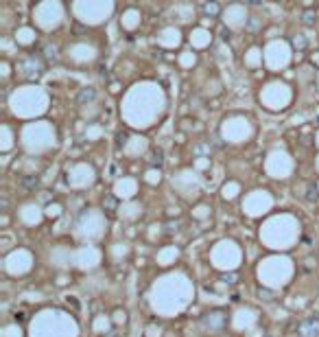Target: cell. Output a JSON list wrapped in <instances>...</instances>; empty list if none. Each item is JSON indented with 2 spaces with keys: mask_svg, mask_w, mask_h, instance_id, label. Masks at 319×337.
Returning <instances> with one entry per match:
<instances>
[{
  "mask_svg": "<svg viewBox=\"0 0 319 337\" xmlns=\"http://www.w3.org/2000/svg\"><path fill=\"white\" fill-rule=\"evenodd\" d=\"M210 31L205 29H192L190 33V44L195 46V49H205V46H210Z\"/></svg>",
  "mask_w": 319,
  "mask_h": 337,
  "instance_id": "4fadbf2b",
  "label": "cell"
},
{
  "mask_svg": "<svg viewBox=\"0 0 319 337\" xmlns=\"http://www.w3.org/2000/svg\"><path fill=\"white\" fill-rule=\"evenodd\" d=\"M223 138L230 142H243L251 136V125L245 116H232L221 125Z\"/></svg>",
  "mask_w": 319,
  "mask_h": 337,
  "instance_id": "52a82bcc",
  "label": "cell"
},
{
  "mask_svg": "<svg viewBox=\"0 0 319 337\" xmlns=\"http://www.w3.org/2000/svg\"><path fill=\"white\" fill-rule=\"evenodd\" d=\"M179 64H182V68H192V66L197 64V57L192 55V53H182V57H179Z\"/></svg>",
  "mask_w": 319,
  "mask_h": 337,
  "instance_id": "e0dca14e",
  "label": "cell"
},
{
  "mask_svg": "<svg viewBox=\"0 0 319 337\" xmlns=\"http://www.w3.org/2000/svg\"><path fill=\"white\" fill-rule=\"evenodd\" d=\"M16 39L20 44H31V42H35V31L29 29V26H22V29L16 33Z\"/></svg>",
  "mask_w": 319,
  "mask_h": 337,
  "instance_id": "2e32d148",
  "label": "cell"
},
{
  "mask_svg": "<svg viewBox=\"0 0 319 337\" xmlns=\"http://www.w3.org/2000/svg\"><path fill=\"white\" fill-rule=\"evenodd\" d=\"M68 57L72 59V62H77V64H88V62H92V59L96 57V51H94V46H92V44H75L68 51Z\"/></svg>",
  "mask_w": 319,
  "mask_h": 337,
  "instance_id": "30bf717a",
  "label": "cell"
},
{
  "mask_svg": "<svg viewBox=\"0 0 319 337\" xmlns=\"http://www.w3.org/2000/svg\"><path fill=\"white\" fill-rule=\"evenodd\" d=\"M136 90L142 97V101H138L134 92H129L127 101H125V118H127V123L136 125V127H147V125H151V118L147 116L149 105L164 110V94L157 85H151V83L136 85Z\"/></svg>",
  "mask_w": 319,
  "mask_h": 337,
  "instance_id": "6da1fadb",
  "label": "cell"
},
{
  "mask_svg": "<svg viewBox=\"0 0 319 337\" xmlns=\"http://www.w3.org/2000/svg\"><path fill=\"white\" fill-rule=\"evenodd\" d=\"M291 59V49L287 42H280V39H276V42H271L267 49H264V62L271 70H282L284 66L289 64Z\"/></svg>",
  "mask_w": 319,
  "mask_h": 337,
  "instance_id": "ba28073f",
  "label": "cell"
},
{
  "mask_svg": "<svg viewBox=\"0 0 319 337\" xmlns=\"http://www.w3.org/2000/svg\"><path fill=\"white\" fill-rule=\"evenodd\" d=\"M114 0H77L75 5V13L77 18H81L83 22H103L110 18Z\"/></svg>",
  "mask_w": 319,
  "mask_h": 337,
  "instance_id": "277c9868",
  "label": "cell"
},
{
  "mask_svg": "<svg viewBox=\"0 0 319 337\" xmlns=\"http://www.w3.org/2000/svg\"><path fill=\"white\" fill-rule=\"evenodd\" d=\"M245 64L249 66V68H256V66L262 64V49H258V46H251V49L245 53Z\"/></svg>",
  "mask_w": 319,
  "mask_h": 337,
  "instance_id": "9a60e30c",
  "label": "cell"
},
{
  "mask_svg": "<svg viewBox=\"0 0 319 337\" xmlns=\"http://www.w3.org/2000/svg\"><path fill=\"white\" fill-rule=\"evenodd\" d=\"M317 142H319V136H317Z\"/></svg>",
  "mask_w": 319,
  "mask_h": 337,
  "instance_id": "44dd1931",
  "label": "cell"
},
{
  "mask_svg": "<svg viewBox=\"0 0 319 337\" xmlns=\"http://www.w3.org/2000/svg\"><path fill=\"white\" fill-rule=\"evenodd\" d=\"M157 42L164 46V49H175V46L182 42V33H179L175 26H166V29L157 35Z\"/></svg>",
  "mask_w": 319,
  "mask_h": 337,
  "instance_id": "8fae6325",
  "label": "cell"
},
{
  "mask_svg": "<svg viewBox=\"0 0 319 337\" xmlns=\"http://www.w3.org/2000/svg\"><path fill=\"white\" fill-rule=\"evenodd\" d=\"M62 18H64V11H62V5H59L57 0H46V3H42L37 9H33V20H35L44 31L55 29V26L62 22Z\"/></svg>",
  "mask_w": 319,
  "mask_h": 337,
  "instance_id": "8992f818",
  "label": "cell"
},
{
  "mask_svg": "<svg viewBox=\"0 0 319 337\" xmlns=\"http://www.w3.org/2000/svg\"><path fill=\"white\" fill-rule=\"evenodd\" d=\"M260 103L269 110H282L291 103V88L282 81H271L260 90Z\"/></svg>",
  "mask_w": 319,
  "mask_h": 337,
  "instance_id": "5b68a950",
  "label": "cell"
},
{
  "mask_svg": "<svg viewBox=\"0 0 319 337\" xmlns=\"http://www.w3.org/2000/svg\"><path fill=\"white\" fill-rule=\"evenodd\" d=\"M101 134H103V129L98 127V125H92V127H88V131H85V138H88V140H98Z\"/></svg>",
  "mask_w": 319,
  "mask_h": 337,
  "instance_id": "ac0fdd59",
  "label": "cell"
},
{
  "mask_svg": "<svg viewBox=\"0 0 319 337\" xmlns=\"http://www.w3.org/2000/svg\"><path fill=\"white\" fill-rule=\"evenodd\" d=\"M147 147H149L147 138L136 134V136H131V138H129V142H127V145H125V154H127V156H142Z\"/></svg>",
  "mask_w": 319,
  "mask_h": 337,
  "instance_id": "7c38bea8",
  "label": "cell"
},
{
  "mask_svg": "<svg viewBox=\"0 0 319 337\" xmlns=\"http://www.w3.org/2000/svg\"><path fill=\"white\" fill-rule=\"evenodd\" d=\"M11 140H13V138H11V131H9V127L5 125V127H3V149H5V151L11 147Z\"/></svg>",
  "mask_w": 319,
  "mask_h": 337,
  "instance_id": "d6986e66",
  "label": "cell"
},
{
  "mask_svg": "<svg viewBox=\"0 0 319 337\" xmlns=\"http://www.w3.org/2000/svg\"><path fill=\"white\" fill-rule=\"evenodd\" d=\"M11 108L16 114H22V118H31L46 110V94L37 88H22L13 94Z\"/></svg>",
  "mask_w": 319,
  "mask_h": 337,
  "instance_id": "7a4b0ae2",
  "label": "cell"
},
{
  "mask_svg": "<svg viewBox=\"0 0 319 337\" xmlns=\"http://www.w3.org/2000/svg\"><path fill=\"white\" fill-rule=\"evenodd\" d=\"M223 22L230 26V29L238 31L241 26L247 24V9L243 5H230L223 13Z\"/></svg>",
  "mask_w": 319,
  "mask_h": 337,
  "instance_id": "9c48e42d",
  "label": "cell"
},
{
  "mask_svg": "<svg viewBox=\"0 0 319 337\" xmlns=\"http://www.w3.org/2000/svg\"><path fill=\"white\" fill-rule=\"evenodd\" d=\"M121 24H123L127 31H134L136 26L140 24V11H136V9H129L127 13H123V20H121Z\"/></svg>",
  "mask_w": 319,
  "mask_h": 337,
  "instance_id": "5bb4252c",
  "label": "cell"
},
{
  "mask_svg": "<svg viewBox=\"0 0 319 337\" xmlns=\"http://www.w3.org/2000/svg\"><path fill=\"white\" fill-rule=\"evenodd\" d=\"M22 145L26 149H35V154H42L46 147H55V127L46 123H33L22 131Z\"/></svg>",
  "mask_w": 319,
  "mask_h": 337,
  "instance_id": "3957f363",
  "label": "cell"
},
{
  "mask_svg": "<svg viewBox=\"0 0 319 337\" xmlns=\"http://www.w3.org/2000/svg\"><path fill=\"white\" fill-rule=\"evenodd\" d=\"M205 9H208V13H217V5L212 3V5H208V7H205Z\"/></svg>",
  "mask_w": 319,
  "mask_h": 337,
  "instance_id": "ffe728a7",
  "label": "cell"
}]
</instances>
